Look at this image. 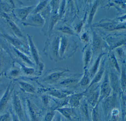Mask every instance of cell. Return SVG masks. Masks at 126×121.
I'll list each match as a JSON object with an SVG mask.
<instances>
[{"label": "cell", "mask_w": 126, "mask_h": 121, "mask_svg": "<svg viewBox=\"0 0 126 121\" xmlns=\"http://www.w3.org/2000/svg\"><path fill=\"white\" fill-rule=\"evenodd\" d=\"M22 24L25 26L41 27L44 24V20L39 13L33 14L30 18L22 22Z\"/></svg>", "instance_id": "cell-1"}, {"label": "cell", "mask_w": 126, "mask_h": 121, "mask_svg": "<svg viewBox=\"0 0 126 121\" xmlns=\"http://www.w3.org/2000/svg\"><path fill=\"white\" fill-rule=\"evenodd\" d=\"M14 85L10 83L0 99V113L2 112L9 102L14 90Z\"/></svg>", "instance_id": "cell-2"}, {"label": "cell", "mask_w": 126, "mask_h": 121, "mask_svg": "<svg viewBox=\"0 0 126 121\" xmlns=\"http://www.w3.org/2000/svg\"><path fill=\"white\" fill-rule=\"evenodd\" d=\"M35 7L34 6H31L16 9L14 11L15 15L18 19L23 22L25 21L32 13Z\"/></svg>", "instance_id": "cell-3"}, {"label": "cell", "mask_w": 126, "mask_h": 121, "mask_svg": "<svg viewBox=\"0 0 126 121\" xmlns=\"http://www.w3.org/2000/svg\"><path fill=\"white\" fill-rule=\"evenodd\" d=\"M13 105L17 116L22 119L24 116V113L20 98L16 92H14L13 96Z\"/></svg>", "instance_id": "cell-4"}, {"label": "cell", "mask_w": 126, "mask_h": 121, "mask_svg": "<svg viewBox=\"0 0 126 121\" xmlns=\"http://www.w3.org/2000/svg\"><path fill=\"white\" fill-rule=\"evenodd\" d=\"M1 36L7 39L11 44L14 46V47L21 50L26 52L27 48L22 41L18 39L12 37L7 34H2Z\"/></svg>", "instance_id": "cell-5"}, {"label": "cell", "mask_w": 126, "mask_h": 121, "mask_svg": "<svg viewBox=\"0 0 126 121\" xmlns=\"http://www.w3.org/2000/svg\"><path fill=\"white\" fill-rule=\"evenodd\" d=\"M111 88L110 81L108 78L107 75L105 77L104 79L102 84L100 88V94L101 98H107L110 96L111 93Z\"/></svg>", "instance_id": "cell-6"}, {"label": "cell", "mask_w": 126, "mask_h": 121, "mask_svg": "<svg viewBox=\"0 0 126 121\" xmlns=\"http://www.w3.org/2000/svg\"><path fill=\"white\" fill-rule=\"evenodd\" d=\"M117 100L116 94L113 93L111 96L106 98L104 102V108L105 113L109 112L110 110H113L117 105Z\"/></svg>", "instance_id": "cell-7"}, {"label": "cell", "mask_w": 126, "mask_h": 121, "mask_svg": "<svg viewBox=\"0 0 126 121\" xmlns=\"http://www.w3.org/2000/svg\"><path fill=\"white\" fill-rule=\"evenodd\" d=\"M67 71L66 70H63L53 72L46 77L43 81L49 84L55 83L58 81Z\"/></svg>", "instance_id": "cell-8"}, {"label": "cell", "mask_w": 126, "mask_h": 121, "mask_svg": "<svg viewBox=\"0 0 126 121\" xmlns=\"http://www.w3.org/2000/svg\"><path fill=\"white\" fill-rule=\"evenodd\" d=\"M28 39L31 52L33 56L34 60L37 65L40 66L41 62H40V58L39 55V52L36 47L35 46L33 41L32 36L28 35Z\"/></svg>", "instance_id": "cell-9"}, {"label": "cell", "mask_w": 126, "mask_h": 121, "mask_svg": "<svg viewBox=\"0 0 126 121\" xmlns=\"http://www.w3.org/2000/svg\"><path fill=\"white\" fill-rule=\"evenodd\" d=\"M87 91V90L84 92L73 94L71 96L68 100L70 104L73 107H78L80 104L81 100Z\"/></svg>", "instance_id": "cell-10"}, {"label": "cell", "mask_w": 126, "mask_h": 121, "mask_svg": "<svg viewBox=\"0 0 126 121\" xmlns=\"http://www.w3.org/2000/svg\"><path fill=\"white\" fill-rule=\"evenodd\" d=\"M18 83L20 89L25 93L31 94L36 93V88L30 83L23 81H19Z\"/></svg>", "instance_id": "cell-11"}, {"label": "cell", "mask_w": 126, "mask_h": 121, "mask_svg": "<svg viewBox=\"0 0 126 121\" xmlns=\"http://www.w3.org/2000/svg\"><path fill=\"white\" fill-rule=\"evenodd\" d=\"M110 84L114 93L118 94L120 92V87L118 76L114 73H111L110 76Z\"/></svg>", "instance_id": "cell-12"}, {"label": "cell", "mask_w": 126, "mask_h": 121, "mask_svg": "<svg viewBox=\"0 0 126 121\" xmlns=\"http://www.w3.org/2000/svg\"><path fill=\"white\" fill-rule=\"evenodd\" d=\"M3 17L6 19V21H7L9 27L13 30L14 32L15 33L17 36L19 37H23V35H22V32L20 31L19 27L16 25V24L15 23V22H13V21L5 14L3 13Z\"/></svg>", "instance_id": "cell-13"}, {"label": "cell", "mask_w": 126, "mask_h": 121, "mask_svg": "<svg viewBox=\"0 0 126 121\" xmlns=\"http://www.w3.org/2000/svg\"><path fill=\"white\" fill-rule=\"evenodd\" d=\"M56 110L69 120H72V117L74 115V110L72 108H58Z\"/></svg>", "instance_id": "cell-14"}, {"label": "cell", "mask_w": 126, "mask_h": 121, "mask_svg": "<svg viewBox=\"0 0 126 121\" xmlns=\"http://www.w3.org/2000/svg\"><path fill=\"white\" fill-rule=\"evenodd\" d=\"M27 103L32 121H39L38 114L36 107L32 102L29 99H27Z\"/></svg>", "instance_id": "cell-15"}, {"label": "cell", "mask_w": 126, "mask_h": 121, "mask_svg": "<svg viewBox=\"0 0 126 121\" xmlns=\"http://www.w3.org/2000/svg\"><path fill=\"white\" fill-rule=\"evenodd\" d=\"M70 92H65L62 91L58 90H49L47 93L51 96L56 97L57 98L62 99L67 97L68 95L70 94Z\"/></svg>", "instance_id": "cell-16"}, {"label": "cell", "mask_w": 126, "mask_h": 121, "mask_svg": "<svg viewBox=\"0 0 126 121\" xmlns=\"http://www.w3.org/2000/svg\"><path fill=\"white\" fill-rule=\"evenodd\" d=\"M99 95L98 91H94L91 94L88 99V102L92 107H94L98 104Z\"/></svg>", "instance_id": "cell-17"}, {"label": "cell", "mask_w": 126, "mask_h": 121, "mask_svg": "<svg viewBox=\"0 0 126 121\" xmlns=\"http://www.w3.org/2000/svg\"><path fill=\"white\" fill-rule=\"evenodd\" d=\"M14 50L16 53L17 55L18 56L20 59H22L23 61L25 62V63H27L28 64L30 65H33V62L25 54H24V53L22 52L21 50L16 49L14 47Z\"/></svg>", "instance_id": "cell-18"}, {"label": "cell", "mask_w": 126, "mask_h": 121, "mask_svg": "<svg viewBox=\"0 0 126 121\" xmlns=\"http://www.w3.org/2000/svg\"><path fill=\"white\" fill-rule=\"evenodd\" d=\"M47 4V1H42L35 7L34 9L32 11V14H39V13L45 8Z\"/></svg>", "instance_id": "cell-19"}, {"label": "cell", "mask_w": 126, "mask_h": 121, "mask_svg": "<svg viewBox=\"0 0 126 121\" xmlns=\"http://www.w3.org/2000/svg\"><path fill=\"white\" fill-rule=\"evenodd\" d=\"M93 121H101V117L99 110L98 104L94 108L92 113Z\"/></svg>", "instance_id": "cell-20"}, {"label": "cell", "mask_w": 126, "mask_h": 121, "mask_svg": "<svg viewBox=\"0 0 126 121\" xmlns=\"http://www.w3.org/2000/svg\"><path fill=\"white\" fill-rule=\"evenodd\" d=\"M103 73H104V69L103 68H102L100 70V71L98 73L97 75L94 78V79L92 81L88 87V88L92 87L93 85L98 83L99 81H100L102 77V75H103Z\"/></svg>", "instance_id": "cell-21"}, {"label": "cell", "mask_w": 126, "mask_h": 121, "mask_svg": "<svg viewBox=\"0 0 126 121\" xmlns=\"http://www.w3.org/2000/svg\"><path fill=\"white\" fill-rule=\"evenodd\" d=\"M77 81H78V80L76 79L70 78L65 79L64 80L61 82L60 84L64 87H69L76 84Z\"/></svg>", "instance_id": "cell-22"}, {"label": "cell", "mask_w": 126, "mask_h": 121, "mask_svg": "<svg viewBox=\"0 0 126 121\" xmlns=\"http://www.w3.org/2000/svg\"><path fill=\"white\" fill-rule=\"evenodd\" d=\"M94 49L95 50H98L100 48L101 45V41L99 37L97 35H94L93 43Z\"/></svg>", "instance_id": "cell-23"}, {"label": "cell", "mask_w": 126, "mask_h": 121, "mask_svg": "<svg viewBox=\"0 0 126 121\" xmlns=\"http://www.w3.org/2000/svg\"><path fill=\"white\" fill-rule=\"evenodd\" d=\"M100 26L104 28L105 29L112 30L117 28V26L114 23H108L100 25Z\"/></svg>", "instance_id": "cell-24"}, {"label": "cell", "mask_w": 126, "mask_h": 121, "mask_svg": "<svg viewBox=\"0 0 126 121\" xmlns=\"http://www.w3.org/2000/svg\"><path fill=\"white\" fill-rule=\"evenodd\" d=\"M104 55V54H101L98 57L97 60L95 62L94 64V65L91 70V76L94 75L95 73H96L97 70H98V68L99 65V63L100 62V60H101V58L102 56Z\"/></svg>", "instance_id": "cell-25"}, {"label": "cell", "mask_w": 126, "mask_h": 121, "mask_svg": "<svg viewBox=\"0 0 126 121\" xmlns=\"http://www.w3.org/2000/svg\"><path fill=\"white\" fill-rule=\"evenodd\" d=\"M121 87L123 91H125L126 88V76H125V70L122 68V71L121 79Z\"/></svg>", "instance_id": "cell-26"}, {"label": "cell", "mask_w": 126, "mask_h": 121, "mask_svg": "<svg viewBox=\"0 0 126 121\" xmlns=\"http://www.w3.org/2000/svg\"><path fill=\"white\" fill-rule=\"evenodd\" d=\"M67 40L65 38H63L62 40V44H61V48L60 49V55L62 56L65 50L67 47Z\"/></svg>", "instance_id": "cell-27"}, {"label": "cell", "mask_w": 126, "mask_h": 121, "mask_svg": "<svg viewBox=\"0 0 126 121\" xmlns=\"http://www.w3.org/2000/svg\"><path fill=\"white\" fill-rule=\"evenodd\" d=\"M81 109L86 118L89 119L88 107L86 103H84L81 106Z\"/></svg>", "instance_id": "cell-28"}, {"label": "cell", "mask_w": 126, "mask_h": 121, "mask_svg": "<svg viewBox=\"0 0 126 121\" xmlns=\"http://www.w3.org/2000/svg\"><path fill=\"white\" fill-rule=\"evenodd\" d=\"M97 6H98V3H97V2H96V3H95V4L94 5L93 7H92V9L91 11L90 17H89V22L90 24L91 23L92 20H93L94 16V14H95Z\"/></svg>", "instance_id": "cell-29"}, {"label": "cell", "mask_w": 126, "mask_h": 121, "mask_svg": "<svg viewBox=\"0 0 126 121\" xmlns=\"http://www.w3.org/2000/svg\"><path fill=\"white\" fill-rule=\"evenodd\" d=\"M90 82V79L86 73L83 76L81 81L79 82V84L82 86H85L87 85Z\"/></svg>", "instance_id": "cell-30"}, {"label": "cell", "mask_w": 126, "mask_h": 121, "mask_svg": "<svg viewBox=\"0 0 126 121\" xmlns=\"http://www.w3.org/2000/svg\"><path fill=\"white\" fill-rule=\"evenodd\" d=\"M23 70L24 73L27 75H32L33 74L34 72V68H29L28 67H25L24 65L22 66Z\"/></svg>", "instance_id": "cell-31"}, {"label": "cell", "mask_w": 126, "mask_h": 121, "mask_svg": "<svg viewBox=\"0 0 126 121\" xmlns=\"http://www.w3.org/2000/svg\"><path fill=\"white\" fill-rule=\"evenodd\" d=\"M54 112L53 111H51L48 112L45 116V121H52L54 116Z\"/></svg>", "instance_id": "cell-32"}, {"label": "cell", "mask_w": 126, "mask_h": 121, "mask_svg": "<svg viewBox=\"0 0 126 121\" xmlns=\"http://www.w3.org/2000/svg\"><path fill=\"white\" fill-rule=\"evenodd\" d=\"M59 41L57 39L55 40V42L54 43L53 45V51L54 56H57L58 54V44H59Z\"/></svg>", "instance_id": "cell-33"}, {"label": "cell", "mask_w": 126, "mask_h": 121, "mask_svg": "<svg viewBox=\"0 0 126 121\" xmlns=\"http://www.w3.org/2000/svg\"><path fill=\"white\" fill-rule=\"evenodd\" d=\"M91 57V53L90 50H88L86 52L85 57V65L86 67L88 65V63L90 60Z\"/></svg>", "instance_id": "cell-34"}, {"label": "cell", "mask_w": 126, "mask_h": 121, "mask_svg": "<svg viewBox=\"0 0 126 121\" xmlns=\"http://www.w3.org/2000/svg\"><path fill=\"white\" fill-rule=\"evenodd\" d=\"M111 61L113 67L119 72V71H120L119 67L118 65L115 58V56L113 55H112L111 57Z\"/></svg>", "instance_id": "cell-35"}, {"label": "cell", "mask_w": 126, "mask_h": 121, "mask_svg": "<svg viewBox=\"0 0 126 121\" xmlns=\"http://www.w3.org/2000/svg\"><path fill=\"white\" fill-rule=\"evenodd\" d=\"M59 30L63 32L66 33V34H69V35H73V34L72 30L70 28L66 27L60 28Z\"/></svg>", "instance_id": "cell-36"}, {"label": "cell", "mask_w": 126, "mask_h": 121, "mask_svg": "<svg viewBox=\"0 0 126 121\" xmlns=\"http://www.w3.org/2000/svg\"><path fill=\"white\" fill-rule=\"evenodd\" d=\"M10 115L7 113L0 116V121H9Z\"/></svg>", "instance_id": "cell-37"}, {"label": "cell", "mask_w": 126, "mask_h": 121, "mask_svg": "<svg viewBox=\"0 0 126 121\" xmlns=\"http://www.w3.org/2000/svg\"><path fill=\"white\" fill-rule=\"evenodd\" d=\"M4 62V57L2 51H0V71H1Z\"/></svg>", "instance_id": "cell-38"}, {"label": "cell", "mask_w": 126, "mask_h": 121, "mask_svg": "<svg viewBox=\"0 0 126 121\" xmlns=\"http://www.w3.org/2000/svg\"><path fill=\"white\" fill-rule=\"evenodd\" d=\"M20 72L18 70L14 69L12 70L10 73V75L12 77H16L19 75Z\"/></svg>", "instance_id": "cell-39"}, {"label": "cell", "mask_w": 126, "mask_h": 121, "mask_svg": "<svg viewBox=\"0 0 126 121\" xmlns=\"http://www.w3.org/2000/svg\"><path fill=\"white\" fill-rule=\"evenodd\" d=\"M57 19H58V18H57L56 15H55L53 16L52 19V21H51V24L50 29V31L52 30L54 24L56 22Z\"/></svg>", "instance_id": "cell-40"}, {"label": "cell", "mask_w": 126, "mask_h": 121, "mask_svg": "<svg viewBox=\"0 0 126 121\" xmlns=\"http://www.w3.org/2000/svg\"><path fill=\"white\" fill-rule=\"evenodd\" d=\"M43 98H44L43 102H44V104L46 105H47L48 103V100L47 99V98L46 97H44Z\"/></svg>", "instance_id": "cell-41"}, {"label": "cell", "mask_w": 126, "mask_h": 121, "mask_svg": "<svg viewBox=\"0 0 126 121\" xmlns=\"http://www.w3.org/2000/svg\"><path fill=\"white\" fill-rule=\"evenodd\" d=\"M13 121H19L18 117L16 115H13Z\"/></svg>", "instance_id": "cell-42"}, {"label": "cell", "mask_w": 126, "mask_h": 121, "mask_svg": "<svg viewBox=\"0 0 126 121\" xmlns=\"http://www.w3.org/2000/svg\"><path fill=\"white\" fill-rule=\"evenodd\" d=\"M82 39H84V41L87 42L88 41V38L85 34H84L82 36Z\"/></svg>", "instance_id": "cell-43"}, {"label": "cell", "mask_w": 126, "mask_h": 121, "mask_svg": "<svg viewBox=\"0 0 126 121\" xmlns=\"http://www.w3.org/2000/svg\"><path fill=\"white\" fill-rule=\"evenodd\" d=\"M56 121H61V118L60 117H58V118L56 120Z\"/></svg>", "instance_id": "cell-44"}, {"label": "cell", "mask_w": 126, "mask_h": 121, "mask_svg": "<svg viewBox=\"0 0 126 121\" xmlns=\"http://www.w3.org/2000/svg\"><path fill=\"white\" fill-rule=\"evenodd\" d=\"M1 51V50H0V51Z\"/></svg>", "instance_id": "cell-45"}]
</instances>
